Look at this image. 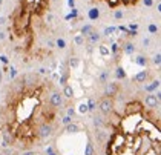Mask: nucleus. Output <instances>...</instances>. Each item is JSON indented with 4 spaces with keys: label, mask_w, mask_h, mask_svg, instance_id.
I'll return each instance as SVG.
<instances>
[{
    "label": "nucleus",
    "mask_w": 161,
    "mask_h": 155,
    "mask_svg": "<svg viewBox=\"0 0 161 155\" xmlns=\"http://www.w3.org/2000/svg\"><path fill=\"white\" fill-rule=\"evenodd\" d=\"M51 0H20L11 16V31L14 37L23 40L31 34L32 20L45 16L49 9Z\"/></svg>",
    "instance_id": "1"
},
{
    "label": "nucleus",
    "mask_w": 161,
    "mask_h": 155,
    "mask_svg": "<svg viewBox=\"0 0 161 155\" xmlns=\"http://www.w3.org/2000/svg\"><path fill=\"white\" fill-rule=\"evenodd\" d=\"M103 2L109 6V8L115 9L118 6H133V5H137L140 0H103Z\"/></svg>",
    "instance_id": "2"
},
{
    "label": "nucleus",
    "mask_w": 161,
    "mask_h": 155,
    "mask_svg": "<svg viewBox=\"0 0 161 155\" xmlns=\"http://www.w3.org/2000/svg\"><path fill=\"white\" fill-rule=\"evenodd\" d=\"M49 105L52 107H58V106H62L63 105V97H62V94L60 92H51V95H49Z\"/></svg>",
    "instance_id": "3"
},
{
    "label": "nucleus",
    "mask_w": 161,
    "mask_h": 155,
    "mask_svg": "<svg viewBox=\"0 0 161 155\" xmlns=\"http://www.w3.org/2000/svg\"><path fill=\"white\" fill-rule=\"evenodd\" d=\"M37 132H38V135L42 138H46V137H49L52 134V127H51V124H46V121H42Z\"/></svg>",
    "instance_id": "4"
},
{
    "label": "nucleus",
    "mask_w": 161,
    "mask_h": 155,
    "mask_svg": "<svg viewBox=\"0 0 161 155\" xmlns=\"http://www.w3.org/2000/svg\"><path fill=\"white\" fill-rule=\"evenodd\" d=\"M112 107H113L112 100H103L101 105H100V109H101L103 114H109V112H112Z\"/></svg>",
    "instance_id": "5"
},
{
    "label": "nucleus",
    "mask_w": 161,
    "mask_h": 155,
    "mask_svg": "<svg viewBox=\"0 0 161 155\" xmlns=\"http://www.w3.org/2000/svg\"><path fill=\"white\" fill-rule=\"evenodd\" d=\"M158 100L160 98H157V95H147L146 97V100H144V103H146V106L147 107H157L158 106Z\"/></svg>",
    "instance_id": "6"
},
{
    "label": "nucleus",
    "mask_w": 161,
    "mask_h": 155,
    "mask_svg": "<svg viewBox=\"0 0 161 155\" xmlns=\"http://www.w3.org/2000/svg\"><path fill=\"white\" fill-rule=\"evenodd\" d=\"M12 141H14V135L11 132H5L3 134V146L8 147L9 144H12Z\"/></svg>",
    "instance_id": "7"
},
{
    "label": "nucleus",
    "mask_w": 161,
    "mask_h": 155,
    "mask_svg": "<svg viewBox=\"0 0 161 155\" xmlns=\"http://www.w3.org/2000/svg\"><path fill=\"white\" fill-rule=\"evenodd\" d=\"M66 132H68V134H75V132H78V126L74 124L72 121H71V123L66 126Z\"/></svg>",
    "instance_id": "8"
},
{
    "label": "nucleus",
    "mask_w": 161,
    "mask_h": 155,
    "mask_svg": "<svg viewBox=\"0 0 161 155\" xmlns=\"http://www.w3.org/2000/svg\"><path fill=\"white\" fill-rule=\"evenodd\" d=\"M95 134H97V138H98V141H100V143H104V141H106V138H107V135H106V134H104V132H101V131H97Z\"/></svg>",
    "instance_id": "9"
},
{
    "label": "nucleus",
    "mask_w": 161,
    "mask_h": 155,
    "mask_svg": "<svg viewBox=\"0 0 161 155\" xmlns=\"http://www.w3.org/2000/svg\"><path fill=\"white\" fill-rule=\"evenodd\" d=\"M63 92H65V95L68 97V98H71V97L74 95V91H72V87H71V86H66Z\"/></svg>",
    "instance_id": "10"
},
{
    "label": "nucleus",
    "mask_w": 161,
    "mask_h": 155,
    "mask_svg": "<svg viewBox=\"0 0 161 155\" xmlns=\"http://www.w3.org/2000/svg\"><path fill=\"white\" fill-rule=\"evenodd\" d=\"M84 155H94V144L92 143H88L86 146V154Z\"/></svg>",
    "instance_id": "11"
},
{
    "label": "nucleus",
    "mask_w": 161,
    "mask_h": 155,
    "mask_svg": "<svg viewBox=\"0 0 161 155\" xmlns=\"http://www.w3.org/2000/svg\"><path fill=\"white\" fill-rule=\"evenodd\" d=\"M88 111H89V109H88V105H80V106H78V112H80V114H86Z\"/></svg>",
    "instance_id": "12"
},
{
    "label": "nucleus",
    "mask_w": 161,
    "mask_h": 155,
    "mask_svg": "<svg viewBox=\"0 0 161 155\" xmlns=\"http://www.w3.org/2000/svg\"><path fill=\"white\" fill-rule=\"evenodd\" d=\"M95 107H97V103L94 102V100H89V102H88V109L89 111H94Z\"/></svg>",
    "instance_id": "13"
},
{
    "label": "nucleus",
    "mask_w": 161,
    "mask_h": 155,
    "mask_svg": "<svg viewBox=\"0 0 161 155\" xmlns=\"http://www.w3.org/2000/svg\"><path fill=\"white\" fill-rule=\"evenodd\" d=\"M94 124H95V126H101L103 124V120L100 118V117H95V118H94Z\"/></svg>",
    "instance_id": "14"
},
{
    "label": "nucleus",
    "mask_w": 161,
    "mask_h": 155,
    "mask_svg": "<svg viewBox=\"0 0 161 155\" xmlns=\"http://www.w3.org/2000/svg\"><path fill=\"white\" fill-rule=\"evenodd\" d=\"M71 121H72V117H69V115L63 118V123H65V124H69V123H71Z\"/></svg>",
    "instance_id": "15"
},
{
    "label": "nucleus",
    "mask_w": 161,
    "mask_h": 155,
    "mask_svg": "<svg viewBox=\"0 0 161 155\" xmlns=\"http://www.w3.org/2000/svg\"><path fill=\"white\" fill-rule=\"evenodd\" d=\"M146 78V74L144 72H141V74H138L137 75V80H140V82H141V80H144Z\"/></svg>",
    "instance_id": "16"
},
{
    "label": "nucleus",
    "mask_w": 161,
    "mask_h": 155,
    "mask_svg": "<svg viewBox=\"0 0 161 155\" xmlns=\"http://www.w3.org/2000/svg\"><path fill=\"white\" fill-rule=\"evenodd\" d=\"M46 152H48L49 155H55V154H54V149H52L51 146H49V147H46Z\"/></svg>",
    "instance_id": "17"
},
{
    "label": "nucleus",
    "mask_w": 161,
    "mask_h": 155,
    "mask_svg": "<svg viewBox=\"0 0 161 155\" xmlns=\"http://www.w3.org/2000/svg\"><path fill=\"white\" fill-rule=\"evenodd\" d=\"M68 115H69V117L74 115V109H68Z\"/></svg>",
    "instance_id": "18"
},
{
    "label": "nucleus",
    "mask_w": 161,
    "mask_h": 155,
    "mask_svg": "<svg viewBox=\"0 0 161 155\" xmlns=\"http://www.w3.org/2000/svg\"><path fill=\"white\" fill-rule=\"evenodd\" d=\"M22 155H35L34 152H25V154H22Z\"/></svg>",
    "instance_id": "19"
}]
</instances>
